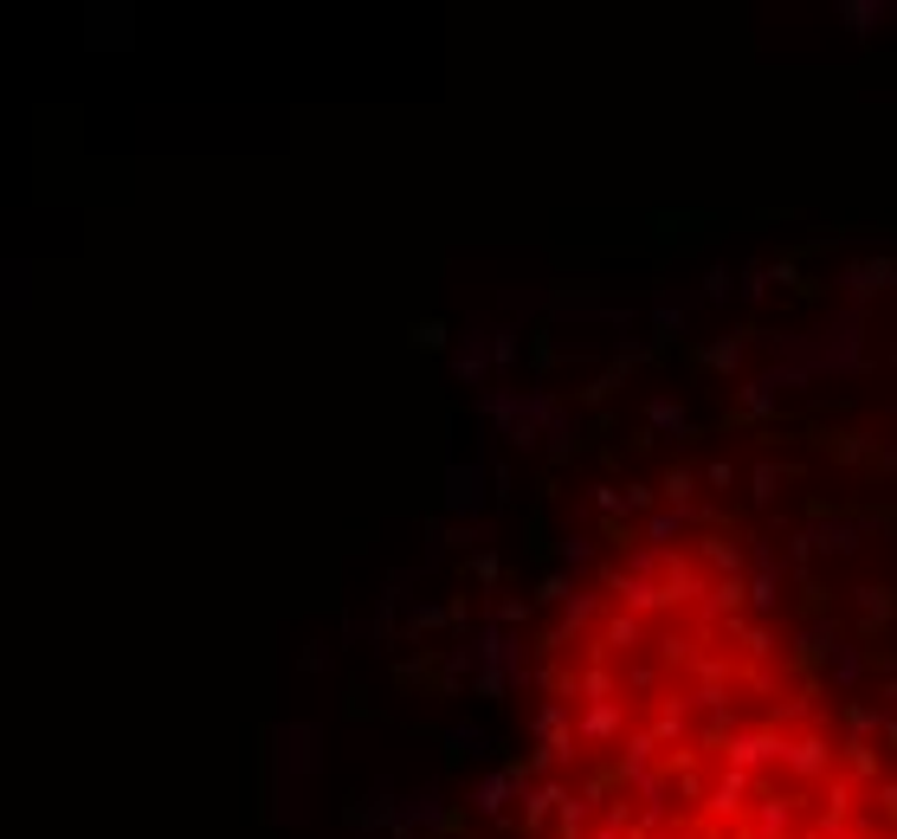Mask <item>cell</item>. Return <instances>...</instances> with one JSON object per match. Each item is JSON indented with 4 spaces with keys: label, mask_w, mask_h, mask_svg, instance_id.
Returning <instances> with one entry per match:
<instances>
[{
    "label": "cell",
    "mask_w": 897,
    "mask_h": 839,
    "mask_svg": "<svg viewBox=\"0 0 897 839\" xmlns=\"http://www.w3.org/2000/svg\"><path fill=\"white\" fill-rule=\"evenodd\" d=\"M446 343V323H420V330H413V349H440Z\"/></svg>",
    "instance_id": "cell-1"
}]
</instances>
